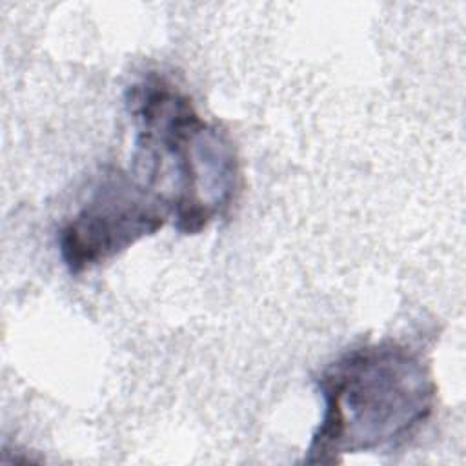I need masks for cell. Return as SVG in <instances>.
Instances as JSON below:
<instances>
[{"instance_id":"cell-1","label":"cell","mask_w":466,"mask_h":466,"mask_svg":"<svg viewBox=\"0 0 466 466\" xmlns=\"http://www.w3.org/2000/svg\"><path fill=\"white\" fill-rule=\"evenodd\" d=\"M127 109L135 126L129 171L162 202L173 228L197 235L228 215L240 191V162L228 131L157 73L129 87Z\"/></svg>"},{"instance_id":"cell-2","label":"cell","mask_w":466,"mask_h":466,"mask_svg":"<svg viewBox=\"0 0 466 466\" xmlns=\"http://www.w3.org/2000/svg\"><path fill=\"white\" fill-rule=\"evenodd\" d=\"M322 417L304 462L386 451L408 442L431 417L437 384L420 350L384 339L344 351L317 379Z\"/></svg>"},{"instance_id":"cell-3","label":"cell","mask_w":466,"mask_h":466,"mask_svg":"<svg viewBox=\"0 0 466 466\" xmlns=\"http://www.w3.org/2000/svg\"><path fill=\"white\" fill-rule=\"evenodd\" d=\"M169 222L162 202L129 169L107 167L58 233L60 257L80 275L120 255Z\"/></svg>"}]
</instances>
